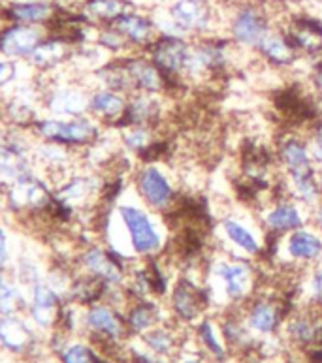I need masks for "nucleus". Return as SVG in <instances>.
I'll return each instance as SVG.
<instances>
[{"label":"nucleus","mask_w":322,"mask_h":363,"mask_svg":"<svg viewBox=\"0 0 322 363\" xmlns=\"http://www.w3.org/2000/svg\"><path fill=\"white\" fill-rule=\"evenodd\" d=\"M258 223L262 226L268 245L298 228L309 224L311 211L289 196H275L257 209Z\"/></svg>","instance_id":"nucleus-10"},{"label":"nucleus","mask_w":322,"mask_h":363,"mask_svg":"<svg viewBox=\"0 0 322 363\" xmlns=\"http://www.w3.org/2000/svg\"><path fill=\"white\" fill-rule=\"evenodd\" d=\"M89 96L91 91L87 87L79 83H65V85H53L42 96V102L50 117L72 119V117L89 115Z\"/></svg>","instance_id":"nucleus-19"},{"label":"nucleus","mask_w":322,"mask_h":363,"mask_svg":"<svg viewBox=\"0 0 322 363\" xmlns=\"http://www.w3.org/2000/svg\"><path fill=\"white\" fill-rule=\"evenodd\" d=\"M125 322L128 333H136V335H143L149 330L164 324L162 309H160L157 298L131 299V303L126 307Z\"/></svg>","instance_id":"nucleus-31"},{"label":"nucleus","mask_w":322,"mask_h":363,"mask_svg":"<svg viewBox=\"0 0 322 363\" xmlns=\"http://www.w3.org/2000/svg\"><path fill=\"white\" fill-rule=\"evenodd\" d=\"M62 363H99V359L85 345H72L62 354Z\"/></svg>","instance_id":"nucleus-40"},{"label":"nucleus","mask_w":322,"mask_h":363,"mask_svg":"<svg viewBox=\"0 0 322 363\" xmlns=\"http://www.w3.org/2000/svg\"><path fill=\"white\" fill-rule=\"evenodd\" d=\"M204 288L226 309H241L260 290V264L215 250L204 269Z\"/></svg>","instance_id":"nucleus-2"},{"label":"nucleus","mask_w":322,"mask_h":363,"mask_svg":"<svg viewBox=\"0 0 322 363\" xmlns=\"http://www.w3.org/2000/svg\"><path fill=\"white\" fill-rule=\"evenodd\" d=\"M191 51L192 40L175 38V36H159L155 40V44L145 51V55L166 76L172 92H174L175 89L187 87V70H189Z\"/></svg>","instance_id":"nucleus-11"},{"label":"nucleus","mask_w":322,"mask_h":363,"mask_svg":"<svg viewBox=\"0 0 322 363\" xmlns=\"http://www.w3.org/2000/svg\"><path fill=\"white\" fill-rule=\"evenodd\" d=\"M111 27L126 40L132 53H145L159 38L153 13L140 6H134L132 10L123 13Z\"/></svg>","instance_id":"nucleus-16"},{"label":"nucleus","mask_w":322,"mask_h":363,"mask_svg":"<svg viewBox=\"0 0 322 363\" xmlns=\"http://www.w3.org/2000/svg\"><path fill=\"white\" fill-rule=\"evenodd\" d=\"M306 136L307 141H309V149H311L315 166L318 169H322V117L307 128Z\"/></svg>","instance_id":"nucleus-39"},{"label":"nucleus","mask_w":322,"mask_h":363,"mask_svg":"<svg viewBox=\"0 0 322 363\" xmlns=\"http://www.w3.org/2000/svg\"><path fill=\"white\" fill-rule=\"evenodd\" d=\"M164 98L160 94H145V92H134L126 100V109L123 119L117 125L119 130L126 126H153L159 128L166 115Z\"/></svg>","instance_id":"nucleus-22"},{"label":"nucleus","mask_w":322,"mask_h":363,"mask_svg":"<svg viewBox=\"0 0 322 363\" xmlns=\"http://www.w3.org/2000/svg\"><path fill=\"white\" fill-rule=\"evenodd\" d=\"M55 201V192L50 184L28 174L21 179L10 183L8 190V203L13 211H50Z\"/></svg>","instance_id":"nucleus-18"},{"label":"nucleus","mask_w":322,"mask_h":363,"mask_svg":"<svg viewBox=\"0 0 322 363\" xmlns=\"http://www.w3.org/2000/svg\"><path fill=\"white\" fill-rule=\"evenodd\" d=\"M126 100H128V96L117 91H111V89H91L89 115L99 121L102 126H113V128H117V125L123 119V115H125Z\"/></svg>","instance_id":"nucleus-27"},{"label":"nucleus","mask_w":322,"mask_h":363,"mask_svg":"<svg viewBox=\"0 0 322 363\" xmlns=\"http://www.w3.org/2000/svg\"><path fill=\"white\" fill-rule=\"evenodd\" d=\"M235 48L226 34H213L206 38L192 40L191 60L187 70V85L189 83L211 82L215 77L223 76L234 65Z\"/></svg>","instance_id":"nucleus-8"},{"label":"nucleus","mask_w":322,"mask_h":363,"mask_svg":"<svg viewBox=\"0 0 322 363\" xmlns=\"http://www.w3.org/2000/svg\"><path fill=\"white\" fill-rule=\"evenodd\" d=\"M59 13V6L53 0L38 2H23V4H6L0 8V17L4 23L17 25H33L48 28Z\"/></svg>","instance_id":"nucleus-25"},{"label":"nucleus","mask_w":322,"mask_h":363,"mask_svg":"<svg viewBox=\"0 0 322 363\" xmlns=\"http://www.w3.org/2000/svg\"><path fill=\"white\" fill-rule=\"evenodd\" d=\"M10 256H11L10 238H8L6 230L0 228V273L6 272L8 266H10Z\"/></svg>","instance_id":"nucleus-43"},{"label":"nucleus","mask_w":322,"mask_h":363,"mask_svg":"<svg viewBox=\"0 0 322 363\" xmlns=\"http://www.w3.org/2000/svg\"><path fill=\"white\" fill-rule=\"evenodd\" d=\"M279 183L284 196L307 207L309 211L322 203V169H318L317 166L300 174L281 175Z\"/></svg>","instance_id":"nucleus-23"},{"label":"nucleus","mask_w":322,"mask_h":363,"mask_svg":"<svg viewBox=\"0 0 322 363\" xmlns=\"http://www.w3.org/2000/svg\"><path fill=\"white\" fill-rule=\"evenodd\" d=\"M157 130L159 128H153V126H126L119 134L121 147L128 155L142 160L145 157V152L159 141Z\"/></svg>","instance_id":"nucleus-32"},{"label":"nucleus","mask_w":322,"mask_h":363,"mask_svg":"<svg viewBox=\"0 0 322 363\" xmlns=\"http://www.w3.org/2000/svg\"><path fill=\"white\" fill-rule=\"evenodd\" d=\"M131 262L111 250L108 245H89L77 256L79 272L100 279L108 286H125Z\"/></svg>","instance_id":"nucleus-12"},{"label":"nucleus","mask_w":322,"mask_h":363,"mask_svg":"<svg viewBox=\"0 0 322 363\" xmlns=\"http://www.w3.org/2000/svg\"><path fill=\"white\" fill-rule=\"evenodd\" d=\"M34 160L44 164L48 172H66L70 168L72 158H74V149L55 143V141L40 140L33 149Z\"/></svg>","instance_id":"nucleus-33"},{"label":"nucleus","mask_w":322,"mask_h":363,"mask_svg":"<svg viewBox=\"0 0 322 363\" xmlns=\"http://www.w3.org/2000/svg\"><path fill=\"white\" fill-rule=\"evenodd\" d=\"M264 2L273 6V8H289V6L300 4L301 0H264Z\"/></svg>","instance_id":"nucleus-45"},{"label":"nucleus","mask_w":322,"mask_h":363,"mask_svg":"<svg viewBox=\"0 0 322 363\" xmlns=\"http://www.w3.org/2000/svg\"><path fill=\"white\" fill-rule=\"evenodd\" d=\"M300 59L322 57V19L307 11H292L279 21Z\"/></svg>","instance_id":"nucleus-13"},{"label":"nucleus","mask_w":322,"mask_h":363,"mask_svg":"<svg viewBox=\"0 0 322 363\" xmlns=\"http://www.w3.org/2000/svg\"><path fill=\"white\" fill-rule=\"evenodd\" d=\"M255 55L262 60L264 65L272 66L275 70L292 68L300 60L296 49L292 48V44L287 38V34L283 33V28L279 27V25L266 34V38L255 49Z\"/></svg>","instance_id":"nucleus-26"},{"label":"nucleus","mask_w":322,"mask_h":363,"mask_svg":"<svg viewBox=\"0 0 322 363\" xmlns=\"http://www.w3.org/2000/svg\"><path fill=\"white\" fill-rule=\"evenodd\" d=\"M0 342L13 352H21L30 342V331L21 318L6 315L0 320Z\"/></svg>","instance_id":"nucleus-34"},{"label":"nucleus","mask_w":322,"mask_h":363,"mask_svg":"<svg viewBox=\"0 0 322 363\" xmlns=\"http://www.w3.org/2000/svg\"><path fill=\"white\" fill-rule=\"evenodd\" d=\"M309 223L322 233V203H318L315 209H311V218H309Z\"/></svg>","instance_id":"nucleus-44"},{"label":"nucleus","mask_w":322,"mask_h":363,"mask_svg":"<svg viewBox=\"0 0 322 363\" xmlns=\"http://www.w3.org/2000/svg\"><path fill=\"white\" fill-rule=\"evenodd\" d=\"M209 307V298L204 281L189 275L175 279L168 294V309L183 324H196Z\"/></svg>","instance_id":"nucleus-14"},{"label":"nucleus","mask_w":322,"mask_h":363,"mask_svg":"<svg viewBox=\"0 0 322 363\" xmlns=\"http://www.w3.org/2000/svg\"><path fill=\"white\" fill-rule=\"evenodd\" d=\"M21 292L13 279L6 275V272L0 273V313L2 315H16L17 309L21 307Z\"/></svg>","instance_id":"nucleus-37"},{"label":"nucleus","mask_w":322,"mask_h":363,"mask_svg":"<svg viewBox=\"0 0 322 363\" xmlns=\"http://www.w3.org/2000/svg\"><path fill=\"white\" fill-rule=\"evenodd\" d=\"M138 6L134 0H83L77 8L83 21L94 28L109 27L119 19L123 13Z\"/></svg>","instance_id":"nucleus-29"},{"label":"nucleus","mask_w":322,"mask_h":363,"mask_svg":"<svg viewBox=\"0 0 322 363\" xmlns=\"http://www.w3.org/2000/svg\"><path fill=\"white\" fill-rule=\"evenodd\" d=\"M85 324L96 337H102L104 341L117 342L128 333L125 315H121L113 305L93 303L89 305L85 313Z\"/></svg>","instance_id":"nucleus-24"},{"label":"nucleus","mask_w":322,"mask_h":363,"mask_svg":"<svg viewBox=\"0 0 322 363\" xmlns=\"http://www.w3.org/2000/svg\"><path fill=\"white\" fill-rule=\"evenodd\" d=\"M215 250L258 262L268 255V238L258 223L257 213L228 211L215 220Z\"/></svg>","instance_id":"nucleus-3"},{"label":"nucleus","mask_w":322,"mask_h":363,"mask_svg":"<svg viewBox=\"0 0 322 363\" xmlns=\"http://www.w3.org/2000/svg\"><path fill=\"white\" fill-rule=\"evenodd\" d=\"M125 66L128 79L134 92H145V94H160L168 96L172 94L170 82L162 72L155 66V62L145 53H128L121 57Z\"/></svg>","instance_id":"nucleus-17"},{"label":"nucleus","mask_w":322,"mask_h":363,"mask_svg":"<svg viewBox=\"0 0 322 363\" xmlns=\"http://www.w3.org/2000/svg\"><path fill=\"white\" fill-rule=\"evenodd\" d=\"M134 192V190H132ZM109 220L117 224L123 241L115 250L117 255L134 262L153 260L162 256L170 245V226L162 215L143 206L134 194L132 200H119L109 209Z\"/></svg>","instance_id":"nucleus-1"},{"label":"nucleus","mask_w":322,"mask_h":363,"mask_svg":"<svg viewBox=\"0 0 322 363\" xmlns=\"http://www.w3.org/2000/svg\"><path fill=\"white\" fill-rule=\"evenodd\" d=\"M181 363H202L200 359H185V362H181Z\"/></svg>","instance_id":"nucleus-47"},{"label":"nucleus","mask_w":322,"mask_h":363,"mask_svg":"<svg viewBox=\"0 0 322 363\" xmlns=\"http://www.w3.org/2000/svg\"><path fill=\"white\" fill-rule=\"evenodd\" d=\"M241 315L245 320L247 328L257 335H272L279 330V325L287 320V303L275 296H264L258 290L243 307Z\"/></svg>","instance_id":"nucleus-15"},{"label":"nucleus","mask_w":322,"mask_h":363,"mask_svg":"<svg viewBox=\"0 0 322 363\" xmlns=\"http://www.w3.org/2000/svg\"><path fill=\"white\" fill-rule=\"evenodd\" d=\"M45 36L48 30L44 27L4 23L0 27V55L4 59L27 60Z\"/></svg>","instance_id":"nucleus-21"},{"label":"nucleus","mask_w":322,"mask_h":363,"mask_svg":"<svg viewBox=\"0 0 322 363\" xmlns=\"http://www.w3.org/2000/svg\"><path fill=\"white\" fill-rule=\"evenodd\" d=\"M304 292L309 303H322V264L304 272Z\"/></svg>","instance_id":"nucleus-38"},{"label":"nucleus","mask_w":322,"mask_h":363,"mask_svg":"<svg viewBox=\"0 0 322 363\" xmlns=\"http://www.w3.org/2000/svg\"><path fill=\"white\" fill-rule=\"evenodd\" d=\"M272 260L287 272L304 273L322 258V233L311 223L268 245Z\"/></svg>","instance_id":"nucleus-6"},{"label":"nucleus","mask_w":322,"mask_h":363,"mask_svg":"<svg viewBox=\"0 0 322 363\" xmlns=\"http://www.w3.org/2000/svg\"><path fill=\"white\" fill-rule=\"evenodd\" d=\"M34 136L42 141H55L68 149H89L102 136V125L91 115L60 119V117H44L33 126Z\"/></svg>","instance_id":"nucleus-9"},{"label":"nucleus","mask_w":322,"mask_h":363,"mask_svg":"<svg viewBox=\"0 0 322 363\" xmlns=\"http://www.w3.org/2000/svg\"><path fill=\"white\" fill-rule=\"evenodd\" d=\"M275 162L281 175H292L306 172L315 166L306 132L287 130L275 141Z\"/></svg>","instance_id":"nucleus-20"},{"label":"nucleus","mask_w":322,"mask_h":363,"mask_svg":"<svg viewBox=\"0 0 322 363\" xmlns=\"http://www.w3.org/2000/svg\"><path fill=\"white\" fill-rule=\"evenodd\" d=\"M196 333H198V341L202 342V347L208 350L213 358L224 359L226 358V348L223 347V341H221V328L217 331V325L211 322L209 318H202L196 325Z\"/></svg>","instance_id":"nucleus-36"},{"label":"nucleus","mask_w":322,"mask_h":363,"mask_svg":"<svg viewBox=\"0 0 322 363\" xmlns=\"http://www.w3.org/2000/svg\"><path fill=\"white\" fill-rule=\"evenodd\" d=\"M74 53H76V45L70 44L68 40L60 38V36L48 34L40 42L38 48L34 49L33 55L28 57L27 62L36 70L50 72L72 60Z\"/></svg>","instance_id":"nucleus-28"},{"label":"nucleus","mask_w":322,"mask_h":363,"mask_svg":"<svg viewBox=\"0 0 322 363\" xmlns=\"http://www.w3.org/2000/svg\"><path fill=\"white\" fill-rule=\"evenodd\" d=\"M131 189L143 206L162 217L174 211L183 200L179 183L164 162H140L132 172Z\"/></svg>","instance_id":"nucleus-5"},{"label":"nucleus","mask_w":322,"mask_h":363,"mask_svg":"<svg viewBox=\"0 0 322 363\" xmlns=\"http://www.w3.org/2000/svg\"><path fill=\"white\" fill-rule=\"evenodd\" d=\"M17 77V60L2 59L0 60V89L8 87Z\"/></svg>","instance_id":"nucleus-42"},{"label":"nucleus","mask_w":322,"mask_h":363,"mask_svg":"<svg viewBox=\"0 0 322 363\" xmlns=\"http://www.w3.org/2000/svg\"><path fill=\"white\" fill-rule=\"evenodd\" d=\"M183 38L198 40L224 34V13L215 0H168L160 6Z\"/></svg>","instance_id":"nucleus-7"},{"label":"nucleus","mask_w":322,"mask_h":363,"mask_svg":"<svg viewBox=\"0 0 322 363\" xmlns=\"http://www.w3.org/2000/svg\"><path fill=\"white\" fill-rule=\"evenodd\" d=\"M143 345L148 347L149 352L157 354L159 358H170L174 356L177 347H179V339L175 335L174 330H170L168 325H157L153 330L142 335Z\"/></svg>","instance_id":"nucleus-35"},{"label":"nucleus","mask_w":322,"mask_h":363,"mask_svg":"<svg viewBox=\"0 0 322 363\" xmlns=\"http://www.w3.org/2000/svg\"><path fill=\"white\" fill-rule=\"evenodd\" d=\"M307 85H309V89H311V92L315 94L317 102L321 104V108H322V57H318L317 60H313Z\"/></svg>","instance_id":"nucleus-41"},{"label":"nucleus","mask_w":322,"mask_h":363,"mask_svg":"<svg viewBox=\"0 0 322 363\" xmlns=\"http://www.w3.org/2000/svg\"><path fill=\"white\" fill-rule=\"evenodd\" d=\"M2 6L6 4H23V2H38V0H0Z\"/></svg>","instance_id":"nucleus-46"},{"label":"nucleus","mask_w":322,"mask_h":363,"mask_svg":"<svg viewBox=\"0 0 322 363\" xmlns=\"http://www.w3.org/2000/svg\"><path fill=\"white\" fill-rule=\"evenodd\" d=\"M273 10L277 8L266 4L264 0H247L232 6L224 16V34L240 51L255 53L266 34L279 25Z\"/></svg>","instance_id":"nucleus-4"},{"label":"nucleus","mask_w":322,"mask_h":363,"mask_svg":"<svg viewBox=\"0 0 322 363\" xmlns=\"http://www.w3.org/2000/svg\"><path fill=\"white\" fill-rule=\"evenodd\" d=\"M318 264H322V258H321V262H318Z\"/></svg>","instance_id":"nucleus-48"},{"label":"nucleus","mask_w":322,"mask_h":363,"mask_svg":"<svg viewBox=\"0 0 322 363\" xmlns=\"http://www.w3.org/2000/svg\"><path fill=\"white\" fill-rule=\"evenodd\" d=\"M30 315L40 328H51L60 316V294L48 282L30 286Z\"/></svg>","instance_id":"nucleus-30"}]
</instances>
